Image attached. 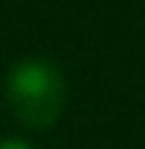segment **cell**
<instances>
[{
	"mask_svg": "<svg viewBox=\"0 0 145 149\" xmlns=\"http://www.w3.org/2000/svg\"><path fill=\"white\" fill-rule=\"evenodd\" d=\"M10 108L25 127L44 130L63 111V79L47 63H22L6 83Z\"/></svg>",
	"mask_w": 145,
	"mask_h": 149,
	"instance_id": "1",
	"label": "cell"
},
{
	"mask_svg": "<svg viewBox=\"0 0 145 149\" xmlns=\"http://www.w3.org/2000/svg\"><path fill=\"white\" fill-rule=\"evenodd\" d=\"M0 149H32V146L19 143V140H0Z\"/></svg>",
	"mask_w": 145,
	"mask_h": 149,
	"instance_id": "2",
	"label": "cell"
}]
</instances>
